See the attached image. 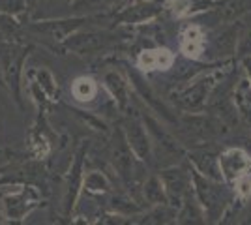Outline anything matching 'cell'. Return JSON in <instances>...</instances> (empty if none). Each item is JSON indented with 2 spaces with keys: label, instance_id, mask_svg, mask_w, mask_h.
Masks as SVG:
<instances>
[{
  "label": "cell",
  "instance_id": "obj_1",
  "mask_svg": "<svg viewBox=\"0 0 251 225\" xmlns=\"http://www.w3.org/2000/svg\"><path fill=\"white\" fill-rule=\"evenodd\" d=\"M32 190V186H23L19 190H13L10 195L4 197V212L8 216V220H23L25 216L30 212L32 208L36 206V199L38 197H32L28 199V192Z\"/></svg>",
  "mask_w": 251,
  "mask_h": 225
},
{
  "label": "cell",
  "instance_id": "obj_3",
  "mask_svg": "<svg viewBox=\"0 0 251 225\" xmlns=\"http://www.w3.org/2000/svg\"><path fill=\"white\" fill-rule=\"evenodd\" d=\"M137 64L141 70H147V72H154V70H163L165 72L175 64V54L165 47L148 49V51H143L139 54Z\"/></svg>",
  "mask_w": 251,
  "mask_h": 225
},
{
  "label": "cell",
  "instance_id": "obj_8",
  "mask_svg": "<svg viewBox=\"0 0 251 225\" xmlns=\"http://www.w3.org/2000/svg\"><path fill=\"white\" fill-rule=\"evenodd\" d=\"M0 225H2V222H0Z\"/></svg>",
  "mask_w": 251,
  "mask_h": 225
},
{
  "label": "cell",
  "instance_id": "obj_6",
  "mask_svg": "<svg viewBox=\"0 0 251 225\" xmlns=\"http://www.w3.org/2000/svg\"><path fill=\"white\" fill-rule=\"evenodd\" d=\"M236 192H238V195H242V197H250L251 195V178H248V176L238 178V180H236Z\"/></svg>",
  "mask_w": 251,
  "mask_h": 225
},
{
  "label": "cell",
  "instance_id": "obj_2",
  "mask_svg": "<svg viewBox=\"0 0 251 225\" xmlns=\"http://www.w3.org/2000/svg\"><path fill=\"white\" fill-rule=\"evenodd\" d=\"M220 165H221V171L225 175L227 180H238L242 176H246V171L250 169L251 161L250 158L246 156V152L242 150H227L223 156L220 158Z\"/></svg>",
  "mask_w": 251,
  "mask_h": 225
},
{
  "label": "cell",
  "instance_id": "obj_5",
  "mask_svg": "<svg viewBox=\"0 0 251 225\" xmlns=\"http://www.w3.org/2000/svg\"><path fill=\"white\" fill-rule=\"evenodd\" d=\"M72 94L77 101H92L98 94V86H96L94 79H90V77H79V79H75V83L72 85Z\"/></svg>",
  "mask_w": 251,
  "mask_h": 225
},
{
  "label": "cell",
  "instance_id": "obj_7",
  "mask_svg": "<svg viewBox=\"0 0 251 225\" xmlns=\"http://www.w3.org/2000/svg\"><path fill=\"white\" fill-rule=\"evenodd\" d=\"M96 225H122L120 218H113V216H105L101 222H98Z\"/></svg>",
  "mask_w": 251,
  "mask_h": 225
},
{
  "label": "cell",
  "instance_id": "obj_4",
  "mask_svg": "<svg viewBox=\"0 0 251 225\" xmlns=\"http://www.w3.org/2000/svg\"><path fill=\"white\" fill-rule=\"evenodd\" d=\"M180 47H182V53L186 54L188 58H199L202 49H204V34L199 26H188L184 32H182V40H180Z\"/></svg>",
  "mask_w": 251,
  "mask_h": 225
}]
</instances>
